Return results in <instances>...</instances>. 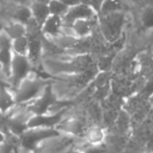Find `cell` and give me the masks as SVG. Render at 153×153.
Here are the masks:
<instances>
[{"instance_id":"6da1fadb","label":"cell","mask_w":153,"mask_h":153,"mask_svg":"<svg viewBox=\"0 0 153 153\" xmlns=\"http://www.w3.org/2000/svg\"><path fill=\"white\" fill-rule=\"evenodd\" d=\"M48 82L41 78L34 70L30 71L28 76L24 79L14 90L17 104H28L35 101L42 94L45 88L48 86Z\"/></svg>"},{"instance_id":"7a4b0ae2","label":"cell","mask_w":153,"mask_h":153,"mask_svg":"<svg viewBox=\"0 0 153 153\" xmlns=\"http://www.w3.org/2000/svg\"><path fill=\"white\" fill-rule=\"evenodd\" d=\"M33 67L34 65L28 57L14 55L10 71V87L15 89L24 79L27 78L33 70Z\"/></svg>"},{"instance_id":"3957f363","label":"cell","mask_w":153,"mask_h":153,"mask_svg":"<svg viewBox=\"0 0 153 153\" xmlns=\"http://www.w3.org/2000/svg\"><path fill=\"white\" fill-rule=\"evenodd\" d=\"M98 25L105 39L111 40L117 37L123 26V15L121 11L98 17Z\"/></svg>"},{"instance_id":"277c9868","label":"cell","mask_w":153,"mask_h":153,"mask_svg":"<svg viewBox=\"0 0 153 153\" xmlns=\"http://www.w3.org/2000/svg\"><path fill=\"white\" fill-rule=\"evenodd\" d=\"M57 129L60 133L64 135L71 137H82L86 127L82 119H80L79 117L74 114L68 115V113H66L57 126Z\"/></svg>"},{"instance_id":"5b68a950","label":"cell","mask_w":153,"mask_h":153,"mask_svg":"<svg viewBox=\"0 0 153 153\" xmlns=\"http://www.w3.org/2000/svg\"><path fill=\"white\" fill-rule=\"evenodd\" d=\"M97 17H98V14L89 5L79 2L72 7H69L67 14L63 18V22L65 24H71L78 19H94Z\"/></svg>"},{"instance_id":"8992f818","label":"cell","mask_w":153,"mask_h":153,"mask_svg":"<svg viewBox=\"0 0 153 153\" xmlns=\"http://www.w3.org/2000/svg\"><path fill=\"white\" fill-rule=\"evenodd\" d=\"M82 138L90 147H102L106 142L107 133L102 126L94 124L89 127H86Z\"/></svg>"},{"instance_id":"52a82bcc","label":"cell","mask_w":153,"mask_h":153,"mask_svg":"<svg viewBox=\"0 0 153 153\" xmlns=\"http://www.w3.org/2000/svg\"><path fill=\"white\" fill-rule=\"evenodd\" d=\"M98 17L94 19H78L69 25H71L74 34L79 39H89L94 35V25L98 24Z\"/></svg>"},{"instance_id":"ba28073f","label":"cell","mask_w":153,"mask_h":153,"mask_svg":"<svg viewBox=\"0 0 153 153\" xmlns=\"http://www.w3.org/2000/svg\"><path fill=\"white\" fill-rule=\"evenodd\" d=\"M63 23V18L51 15L41 25V33L45 38L56 37L61 33Z\"/></svg>"},{"instance_id":"9c48e42d","label":"cell","mask_w":153,"mask_h":153,"mask_svg":"<svg viewBox=\"0 0 153 153\" xmlns=\"http://www.w3.org/2000/svg\"><path fill=\"white\" fill-rule=\"evenodd\" d=\"M17 103H16L14 90L9 85L1 84L0 85V113L1 114L7 113Z\"/></svg>"},{"instance_id":"30bf717a","label":"cell","mask_w":153,"mask_h":153,"mask_svg":"<svg viewBox=\"0 0 153 153\" xmlns=\"http://www.w3.org/2000/svg\"><path fill=\"white\" fill-rule=\"evenodd\" d=\"M30 7L32 11L33 19L40 26L51 16L48 3L46 2H42V1H38V0H32V2L30 3Z\"/></svg>"},{"instance_id":"8fae6325","label":"cell","mask_w":153,"mask_h":153,"mask_svg":"<svg viewBox=\"0 0 153 153\" xmlns=\"http://www.w3.org/2000/svg\"><path fill=\"white\" fill-rule=\"evenodd\" d=\"M3 32L12 39H17L20 37H23L27 35V27L25 24L20 23L15 20H10L7 23H5L3 25Z\"/></svg>"},{"instance_id":"7c38bea8","label":"cell","mask_w":153,"mask_h":153,"mask_svg":"<svg viewBox=\"0 0 153 153\" xmlns=\"http://www.w3.org/2000/svg\"><path fill=\"white\" fill-rule=\"evenodd\" d=\"M12 20H15L20 23L28 24L33 20L32 11H30V4H20L15 5L12 12Z\"/></svg>"},{"instance_id":"4fadbf2b","label":"cell","mask_w":153,"mask_h":153,"mask_svg":"<svg viewBox=\"0 0 153 153\" xmlns=\"http://www.w3.org/2000/svg\"><path fill=\"white\" fill-rule=\"evenodd\" d=\"M28 51H30V38L27 35L12 40V51L14 55L28 57Z\"/></svg>"},{"instance_id":"5bb4252c","label":"cell","mask_w":153,"mask_h":153,"mask_svg":"<svg viewBox=\"0 0 153 153\" xmlns=\"http://www.w3.org/2000/svg\"><path fill=\"white\" fill-rule=\"evenodd\" d=\"M48 9L51 15L58 16V17L64 18L69 10V5L64 3L62 0H49Z\"/></svg>"},{"instance_id":"9a60e30c","label":"cell","mask_w":153,"mask_h":153,"mask_svg":"<svg viewBox=\"0 0 153 153\" xmlns=\"http://www.w3.org/2000/svg\"><path fill=\"white\" fill-rule=\"evenodd\" d=\"M121 11V2L120 0H105L98 16L107 15V14L115 13Z\"/></svg>"},{"instance_id":"2e32d148","label":"cell","mask_w":153,"mask_h":153,"mask_svg":"<svg viewBox=\"0 0 153 153\" xmlns=\"http://www.w3.org/2000/svg\"><path fill=\"white\" fill-rule=\"evenodd\" d=\"M142 24L148 30H153V7L148 5L145 7L140 15Z\"/></svg>"},{"instance_id":"e0dca14e","label":"cell","mask_w":153,"mask_h":153,"mask_svg":"<svg viewBox=\"0 0 153 153\" xmlns=\"http://www.w3.org/2000/svg\"><path fill=\"white\" fill-rule=\"evenodd\" d=\"M104 1L105 0H86L85 4L89 5V7L99 15L101 9H102V5H103V3H104Z\"/></svg>"},{"instance_id":"ac0fdd59","label":"cell","mask_w":153,"mask_h":153,"mask_svg":"<svg viewBox=\"0 0 153 153\" xmlns=\"http://www.w3.org/2000/svg\"><path fill=\"white\" fill-rule=\"evenodd\" d=\"M64 153H86V150L85 149H83L82 147L78 146V145H76L74 143V144L71 145L70 147H68L67 149L65 150V152Z\"/></svg>"},{"instance_id":"d6986e66","label":"cell","mask_w":153,"mask_h":153,"mask_svg":"<svg viewBox=\"0 0 153 153\" xmlns=\"http://www.w3.org/2000/svg\"><path fill=\"white\" fill-rule=\"evenodd\" d=\"M14 3L15 5H20V4H30L32 2V0H10Z\"/></svg>"},{"instance_id":"ffe728a7","label":"cell","mask_w":153,"mask_h":153,"mask_svg":"<svg viewBox=\"0 0 153 153\" xmlns=\"http://www.w3.org/2000/svg\"><path fill=\"white\" fill-rule=\"evenodd\" d=\"M5 138H7V135H5L4 133H3L1 130H0V142H2V140H4Z\"/></svg>"},{"instance_id":"44dd1931","label":"cell","mask_w":153,"mask_h":153,"mask_svg":"<svg viewBox=\"0 0 153 153\" xmlns=\"http://www.w3.org/2000/svg\"><path fill=\"white\" fill-rule=\"evenodd\" d=\"M142 153H153V151H144V152Z\"/></svg>"},{"instance_id":"7402d4cb","label":"cell","mask_w":153,"mask_h":153,"mask_svg":"<svg viewBox=\"0 0 153 153\" xmlns=\"http://www.w3.org/2000/svg\"><path fill=\"white\" fill-rule=\"evenodd\" d=\"M2 28H3V25H0V33L2 32Z\"/></svg>"},{"instance_id":"603a6c76","label":"cell","mask_w":153,"mask_h":153,"mask_svg":"<svg viewBox=\"0 0 153 153\" xmlns=\"http://www.w3.org/2000/svg\"><path fill=\"white\" fill-rule=\"evenodd\" d=\"M0 1H1V0H0Z\"/></svg>"}]
</instances>
